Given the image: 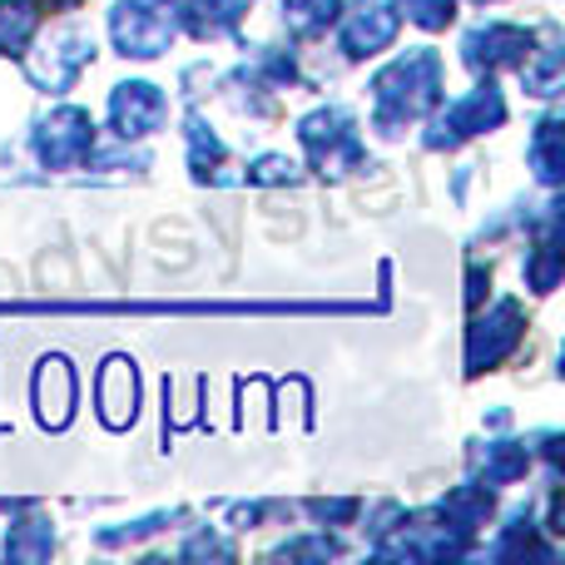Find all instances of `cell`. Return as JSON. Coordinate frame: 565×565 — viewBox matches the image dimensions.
Masks as SVG:
<instances>
[{
    "mask_svg": "<svg viewBox=\"0 0 565 565\" xmlns=\"http://www.w3.org/2000/svg\"><path fill=\"white\" fill-rule=\"evenodd\" d=\"M372 99H377L372 125L382 135H402L412 119H422L441 99V55L437 50H407V55H397L372 79Z\"/></svg>",
    "mask_w": 565,
    "mask_h": 565,
    "instance_id": "cell-1",
    "label": "cell"
},
{
    "mask_svg": "<svg viewBox=\"0 0 565 565\" xmlns=\"http://www.w3.org/2000/svg\"><path fill=\"white\" fill-rule=\"evenodd\" d=\"M174 30H179V0H119V6L109 10L115 50L129 60L164 55Z\"/></svg>",
    "mask_w": 565,
    "mask_h": 565,
    "instance_id": "cell-2",
    "label": "cell"
},
{
    "mask_svg": "<svg viewBox=\"0 0 565 565\" xmlns=\"http://www.w3.org/2000/svg\"><path fill=\"white\" fill-rule=\"evenodd\" d=\"M298 139L322 174H348V169L362 164L358 129H352V119L342 115V109H312L298 125Z\"/></svg>",
    "mask_w": 565,
    "mask_h": 565,
    "instance_id": "cell-3",
    "label": "cell"
},
{
    "mask_svg": "<svg viewBox=\"0 0 565 565\" xmlns=\"http://www.w3.org/2000/svg\"><path fill=\"white\" fill-rule=\"evenodd\" d=\"M501 119H507V99H501V89L487 79V85H477L471 95H461L457 105H451L447 115L431 125L427 149H457L461 139L487 135V129H497Z\"/></svg>",
    "mask_w": 565,
    "mask_h": 565,
    "instance_id": "cell-4",
    "label": "cell"
},
{
    "mask_svg": "<svg viewBox=\"0 0 565 565\" xmlns=\"http://www.w3.org/2000/svg\"><path fill=\"white\" fill-rule=\"evenodd\" d=\"M89 60H95V40H89L85 30H60V35H50L45 45L25 60V70H30V79H35L40 89L60 95V89L75 85L79 70H85Z\"/></svg>",
    "mask_w": 565,
    "mask_h": 565,
    "instance_id": "cell-5",
    "label": "cell"
},
{
    "mask_svg": "<svg viewBox=\"0 0 565 565\" xmlns=\"http://www.w3.org/2000/svg\"><path fill=\"white\" fill-rule=\"evenodd\" d=\"M35 149L45 169H79L89 159V149H95V125H89L85 109L65 105L35 129Z\"/></svg>",
    "mask_w": 565,
    "mask_h": 565,
    "instance_id": "cell-6",
    "label": "cell"
},
{
    "mask_svg": "<svg viewBox=\"0 0 565 565\" xmlns=\"http://www.w3.org/2000/svg\"><path fill=\"white\" fill-rule=\"evenodd\" d=\"M521 332H526V322H521V302L501 298L497 308H491L487 318H477V328L467 332V372L497 367L507 352H516Z\"/></svg>",
    "mask_w": 565,
    "mask_h": 565,
    "instance_id": "cell-7",
    "label": "cell"
},
{
    "mask_svg": "<svg viewBox=\"0 0 565 565\" xmlns=\"http://www.w3.org/2000/svg\"><path fill=\"white\" fill-rule=\"evenodd\" d=\"M531 40H536L531 30L507 25V20H487V25H477L461 40V55H467V65L477 70V75H497V70H511L526 60Z\"/></svg>",
    "mask_w": 565,
    "mask_h": 565,
    "instance_id": "cell-8",
    "label": "cell"
},
{
    "mask_svg": "<svg viewBox=\"0 0 565 565\" xmlns=\"http://www.w3.org/2000/svg\"><path fill=\"white\" fill-rule=\"evenodd\" d=\"M164 115H169V99H164V89L149 85V79L115 85V95H109V125H115L119 139L154 135V129L164 125Z\"/></svg>",
    "mask_w": 565,
    "mask_h": 565,
    "instance_id": "cell-9",
    "label": "cell"
},
{
    "mask_svg": "<svg viewBox=\"0 0 565 565\" xmlns=\"http://www.w3.org/2000/svg\"><path fill=\"white\" fill-rule=\"evenodd\" d=\"M392 40H397V10L377 6V0L352 6L348 15H342V50H348L352 60L377 55V50H387Z\"/></svg>",
    "mask_w": 565,
    "mask_h": 565,
    "instance_id": "cell-10",
    "label": "cell"
},
{
    "mask_svg": "<svg viewBox=\"0 0 565 565\" xmlns=\"http://www.w3.org/2000/svg\"><path fill=\"white\" fill-rule=\"evenodd\" d=\"M135 402H139V382H135V362L109 358L99 367V417L105 427H129L135 422Z\"/></svg>",
    "mask_w": 565,
    "mask_h": 565,
    "instance_id": "cell-11",
    "label": "cell"
},
{
    "mask_svg": "<svg viewBox=\"0 0 565 565\" xmlns=\"http://www.w3.org/2000/svg\"><path fill=\"white\" fill-rule=\"evenodd\" d=\"M35 407L45 427H65L70 412H75V372H70L65 358L40 362L35 372Z\"/></svg>",
    "mask_w": 565,
    "mask_h": 565,
    "instance_id": "cell-12",
    "label": "cell"
},
{
    "mask_svg": "<svg viewBox=\"0 0 565 565\" xmlns=\"http://www.w3.org/2000/svg\"><path fill=\"white\" fill-rule=\"evenodd\" d=\"M244 10H248V0H184L179 20H184L189 35L214 40V35H224V30H234L238 20H244Z\"/></svg>",
    "mask_w": 565,
    "mask_h": 565,
    "instance_id": "cell-13",
    "label": "cell"
},
{
    "mask_svg": "<svg viewBox=\"0 0 565 565\" xmlns=\"http://www.w3.org/2000/svg\"><path fill=\"white\" fill-rule=\"evenodd\" d=\"M526 467L531 447H521V441H487V451H477L481 487H511L516 477H526Z\"/></svg>",
    "mask_w": 565,
    "mask_h": 565,
    "instance_id": "cell-14",
    "label": "cell"
},
{
    "mask_svg": "<svg viewBox=\"0 0 565 565\" xmlns=\"http://www.w3.org/2000/svg\"><path fill=\"white\" fill-rule=\"evenodd\" d=\"M40 30V10L30 0H0V55H20Z\"/></svg>",
    "mask_w": 565,
    "mask_h": 565,
    "instance_id": "cell-15",
    "label": "cell"
},
{
    "mask_svg": "<svg viewBox=\"0 0 565 565\" xmlns=\"http://www.w3.org/2000/svg\"><path fill=\"white\" fill-rule=\"evenodd\" d=\"M531 169H536L541 184H561V169H565V149H561V119H541L536 139H531Z\"/></svg>",
    "mask_w": 565,
    "mask_h": 565,
    "instance_id": "cell-16",
    "label": "cell"
},
{
    "mask_svg": "<svg viewBox=\"0 0 565 565\" xmlns=\"http://www.w3.org/2000/svg\"><path fill=\"white\" fill-rule=\"evenodd\" d=\"M55 536H50V521H15L6 536V556L10 561H45Z\"/></svg>",
    "mask_w": 565,
    "mask_h": 565,
    "instance_id": "cell-17",
    "label": "cell"
},
{
    "mask_svg": "<svg viewBox=\"0 0 565 565\" xmlns=\"http://www.w3.org/2000/svg\"><path fill=\"white\" fill-rule=\"evenodd\" d=\"M556 278H561V244H556V234L546 228V234H541V244L526 254V282L536 292H551V288H556Z\"/></svg>",
    "mask_w": 565,
    "mask_h": 565,
    "instance_id": "cell-18",
    "label": "cell"
},
{
    "mask_svg": "<svg viewBox=\"0 0 565 565\" xmlns=\"http://www.w3.org/2000/svg\"><path fill=\"white\" fill-rule=\"evenodd\" d=\"M189 164H194V174H199V179H209L218 164H224V145H218V139L209 135V125H204L199 115L189 119Z\"/></svg>",
    "mask_w": 565,
    "mask_h": 565,
    "instance_id": "cell-19",
    "label": "cell"
},
{
    "mask_svg": "<svg viewBox=\"0 0 565 565\" xmlns=\"http://www.w3.org/2000/svg\"><path fill=\"white\" fill-rule=\"evenodd\" d=\"M282 10H288V25L302 30V35L338 20V0H282Z\"/></svg>",
    "mask_w": 565,
    "mask_h": 565,
    "instance_id": "cell-20",
    "label": "cell"
},
{
    "mask_svg": "<svg viewBox=\"0 0 565 565\" xmlns=\"http://www.w3.org/2000/svg\"><path fill=\"white\" fill-rule=\"evenodd\" d=\"M402 15L417 20L422 30H447L457 20V0H397Z\"/></svg>",
    "mask_w": 565,
    "mask_h": 565,
    "instance_id": "cell-21",
    "label": "cell"
},
{
    "mask_svg": "<svg viewBox=\"0 0 565 565\" xmlns=\"http://www.w3.org/2000/svg\"><path fill=\"white\" fill-rule=\"evenodd\" d=\"M298 179V164H288L282 154H268L248 169V184H292Z\"/></svg>",
    "mask_w": 565,
    "mask_h": 565,
    "instance_id": "cell-22",
    "label": "cell"
},
{
    "mask_svg": "<svg viewBox=\"0 0 565 565\" xmlns=\"http://www.w3.org/2000/svg\"><path fill=\"white\" fill-rule=\"evenodd\" d=\"M358 511V501H312V516L318 521H348Z\"/></svg>",
    "mask_w": 565,
    "mask_h": 565,
    "instance_id": "cell-23",
    "label": "cell"
},
{
    "mask_svg": "<svg viewBox=\"0 0 565 565\" xmlns=\"http://www.w3.org/2000/svg\"><path fill=\"white\" fill-rule=\"evenodd\" d=\"M45 6H50V10H75L79 0H45Z\"/></svg>",
    "mask_w": 565,
    "mask_h": 565,
    "instance_id": "cell-24",
    "label": "cell"
}]
</instances>
